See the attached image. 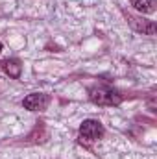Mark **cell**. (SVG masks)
<instances>
[{
	"label": "cell",
	"mask_w": 157,
	"mask_h": 159,
	"mask_svg": "<svg viewBox=\"0 0 157 159\" xmlns=\"http://www.w3.org/2000/svg\"><path fill=\"white\" fill-rule=\"evenodd\" d=\"M89 100L94 106H120L122 94L109 85H92L89 89Z\"/></svg>",
	"instance_id": "obj_1"
},
{
	"label": "cell",
	"mask_w": 157,
	"mask_h": 159,
	"mask_svg": "<svg viewBox=\"0 0 157 159\" xmlns=\"http://www.w3.org/2000/svg\"><path fill=\"white\" fill-rule=\"evenodd\" d=\"M104 137V126L100 120L87 119L79 126V139L81 143H94Z\"/></svg>",
	"instance_id": "obj_2"
},
{
	"label": "cell",
	"mask_w": 157,
	"mask_h": 159,
	"mask_svg": "<svg viewBox=\"0 0 157 159\" xmlns=\"http://www.w3.org/2000/svg\"><path fill=\"white\" fill-rule=\"evenodd\" d=\"M50 104V96L44 93H32L22 100V107L28 111H44Z\"/></svg>",
	"instance_id": "obj_3"
},
{
	"label": "cell",
	"mask_w": 157,
	"mask_h": 159,
	"mask_svg": "<svg viewBox=\"0 0 157 159\" xmlns=\"http://www.w3.org/2000/svg\"><path fill=\"white\" fill-rule=\"evenodd\" d=\"M126 19H128V24L137 34H144V35H154L155 34L157 26H155L154 20H146V19H141V17H133L129 13H126Z\"/></svg>",
	"instance_id": "obj_4"
},
{
	"label": "cell",
	"mask_w": 157,
	"mask_h": 159,
	"mask_svg": "<svg viewBox=\"0 0 157 159\" xmlns=\"http://www.w3.org/2000/svg\"><path fill=\"white\" fill-rule=\"evenodd\" d=\"M0 67H2V70H4L9 78H13V80H19L20 78V74H22V65H20V61L15 59V57L2 61Z\"/></svg>",
	"instance_id": "obj_5"
},
{
	"label": "cell",
	"mask_w": 157,
	"mask_h": 159,
	"mask_svg": "<svg viewBox=\"0 0 157 159\" xmlns=\"http://www.w3.org/2000/svg\"><path fill=\"white\" fill-rule=\"evenodd\" d=\"M133 7L141 13H154L155 11V2L154 0H133Z\"/></svg>",
	"instance_id": "obj_6"
},
{
	"label": "cell",
	"mask_w": 157,
	"mask_h": 159,
	"mask_svg": "<svg viewBox=\"0 0 157 159\" xmlns=\"http://www.w3.org/2000/svg\"><path fill=\"white\" fill-rule=\"evenodd\" d=\"M0 52H2V41H0Z\"/></svg>",
	"instance_id": "obj_7"
}]
</instances>
